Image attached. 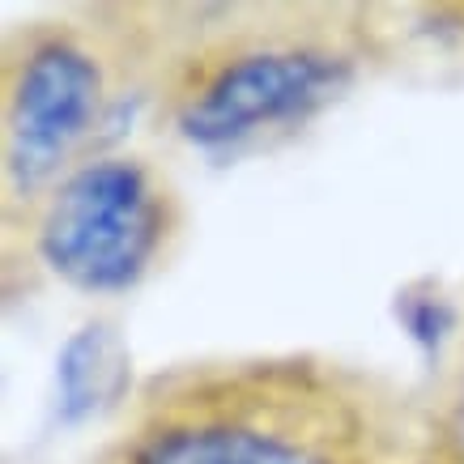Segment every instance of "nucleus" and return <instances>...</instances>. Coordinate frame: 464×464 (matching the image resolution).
Returning <instances> with one entry per match:
<instances>
[{
  "mask_svg": "<svg viewBox=\"0 0 464 464\" xmlns=\"http://www.w3.org/2000/svg\"><path fill=\"white\" fill-rule=\"evenodd\" d=\"M94 464H422V443L388 383L290 353L145 380Z\"/></svg>",
  "mask_w": 464,
  "mask_h": 464,
  "instance_id": "f257e3e1",
  "label": "nucleus"
},
{
  "mask_svg": "<svg viewBox=\"0 0 464 464\" xmlns=\"http://www.w3.org/2000/svg\"><path fill=\"white\" fill-rule=\"evenodd\" d=\"M337 9H222L162 56V115L175 137L235 154L303 128L353 82L358 43Z\"/></svg>",
  "mask_w": 464,
  "mask_h": 464,
  "instance_id": "f03ea898",
  "label": "nucleus"
},
{
  "mask_svg": "<svg viewBox=\"0 0 464 464\" xmlns=\"http://www.w3.org/2000/svg\"><path fill=\"white\" fill-rule=\"evenodd\" d=\"M141 69L132 30L34 22L5 43L0 72V158L5 213L39 205L72 167L102 154L99 137L111 120L128 72Z\"/></svg>",
  "mask_w": 464,
  "mask_h": 464,
  "instance_id": "7ed1b4c3",
  "label": "nucleus"
},
{
  "mask_svg": "<svg viewBox=\"0 0 464 464\" xmlns=\"http://www.w3.org/2000/svg\"><path fill=\"white\" fill-rule=\"evenodd\" d=\"M183 235L179 188L141 154L72 167L26 213V247L47 277L90 298H115L154 277Z\"/></svg>",
  "mask_w": 464,
  "mask_h": 464,
  "instance_id": "20e7f679",
  "label": "nucleus"
},
{
  "mask_svg": "<svg viewBox=\"0 0 464 464\" xmlns=\"http://www.w3.org/2000/svg\"><path fill=\"white\" fill-rule=\"evenodd\" d=\"M422 464H426V460H422Z\"/></svg>",
  "mask_w": 464,
  "mask_h": 464,
  "instance_id": "39448f33",
  "label": "nucleus"
}]
</instances>
